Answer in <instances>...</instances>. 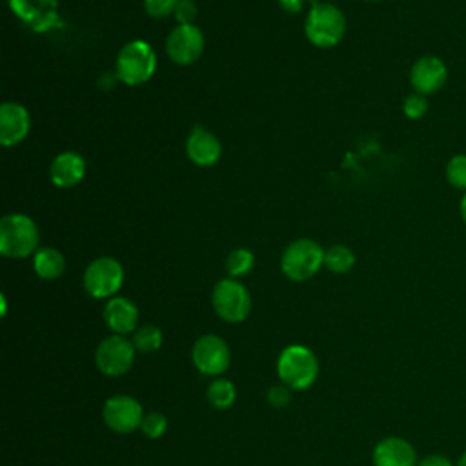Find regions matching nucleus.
Masks as SVG:
<instances>
[{
  "label": "nucleus",
  "mask_w": 466,
  "mask_h": 466,
  "mask_svg": "<svg viewBox=\"0 0 466 466\" xmlns=\"http://www.w3.org/2000/svg\"><path fill=\"white\" fill-rule=\"evenodd\" d=\"M371 2H377V0H371Z\"/></svg>",
  "instance_id": "obj_33"
},
{
  "label": "nucleus",
  "mask_w": 466,
  "mask_h": 466,
  "mask_svg": "<svg viewBox=\"0 0 466 466\" xmlns=\"http://www.w3.org/2000/svg\"><path fill=\"white\" fill-rule=\"evenodd\" d=\"M124 282V269L111 257L95 258L84 273V288L95 299L113 297Z\"/></svg>",
  "instance_id": "obj_8"
},
{
  "label": "nucleus",
  "mask_w": 466,
  "mask_h": 466,
  "mask_svg": "<svg viewBox=\"0 0 466 466\" xmlns=\"http://www.w3.org/2000/svg\"><path fill=\"white\" fill-rule=\"evenodd\" d=\"M160 344H162V331L153 324H146L138 328L133 335V346L140 353H151L158 350Z\"/></svg>",
  "instance_id": "obj_21"
},
{
  "label": "nucleus",
  "mask_w": 466,
  "mask_h": 466,
  "mask_svg": "<svg viewBox=\"0 0 466 466\" xmlns=\"http://www.w3.org/2000/svg\"><path fill=\"white\" fill-rule=\"evenodd\" d=\"M417 466H455V464L441 453H431V455H426Z\"/></svg>",
  "instance_id": "obj_29"
},
{
  "label": "nucleus",
  "mask_w": 466,
  "mask_h": 466,
  "mask_svg": "<svg viewBox=\"0 0 466 466\" xmlns=\"http://www.w3.org/2000/svg\"><path fill=\"white\" fill-rule=\"evenodd\" d=\"M186 151H187V157L197 166L208 167V166H213L218 160L222 147H220L218 138L213 133L197 126V127H193V131L187 137Z\"/></svg>",
  "instance_id": "obj_15"
},
{
  "label": "nucleus",
  "mask_w": 466,
  "mask_h": 466,
  "mask_svg": "<svg viewBox=\"0 0 466 466\" xmlns=\"http://www.w3.org/2000/svg\"><path fill=\"white\" fill-rule=\"evenodd\" d=\"M402 111L408 118L411 120H417V118H422L428 111V100L424 95L420 93H411L404 98L402 102Z\"/></svg>",
  "instance_id": "obj_25"
},
{
  "label": "nucleus",
  "mask_w": 466,
  "mask_h": 466,
  "mask_svg": "<svg viewBox=\"0 0 466 466\" xmlns=\"http://www.w3.org/2000/svg\"><path fill=\"white\" fill-rule=\"evenodd\" d=\"M195 16H197L195 2H193V0H180L178 5H177V9H175V18H177L178 25L191 24Z\"/></svg>",
  "instance_id": "obj_28"
},
{
  "label": "nucleus",
  "mask_w": 466,
  "mask_h": 466,
  "mask_svg": "<svg viewBox=\"0 0 466 466\" xmlns=\"http://www.w3.org/2000/svg\"><path fill=\"white\" fill-rule=\"evenodd\" d=\"M206 397L208 402L217 408V410H228L235 399H237V390L233 386L231 380L228 379H215L209 382L208 390H206Z\"/></svg>",
  "instance_id": "obj_19"
},
{
  "label": "nucleus",
  "mask_w": 466,
  "mask_h": 466,
  "mask_svg": "<svg viewBox=\"0 0 466 466\" xmlns=\"http://www.w3.org/2000/svg\"><path fill=\"white\" fill-rule=\"evenodd\" d=\"M353 264H355V255L346 246L337 244L324 253V266L333 273H346L353 268Z\"/></svg>",
  "instance_id": "obj_20"
},
{
  "label": "nucleus",
  "mask_w": 466,
  "mask_h": 466,
  "mask_svg": "<svg viewBox=\"0 0 466 466\" xmlns=\"http://www.w3.org/2000/svg\"><path fill=\"white\" fill-rule=\"evenodd\" d=\"M104 320L116 335L131 333L138 322L137 306L126 297H113L104 306Z\"/></svg>",
  "instance_id": "obj_16"
},
{
  "label": "nucleus",
  "mask_w": 466,
  "mask_h": 466,
  "mask_svg": "<svg viewBox=\"0 0 466 466\" xmlns=\"http://www.w3.org/2000/svg\"><path fill=\"white\" fill-rule=\"evenodd\" d=\"M455 466H466V451L459 457V461H457V464Z\"/></svg>",
  "instance_id": "obj_32"
},
{
  "label": "nucleus",
  "mask_w": 466,
  "mask_h": 466,
  "mask_svg": "<svg viewBox=\"0 0 466 466\" xmlns=\"http://www.w3.org/2000/svg\"><path fill=\"white\" fill-rule=\"evenodd\" d=\"M446 78H448L446 64L433 55L420 56L411 66V71H410L411 87L415 89V93H420L424 96L437 93L446 84Z\"/></svg>",
  "instance_id": "obj_12"
},
{
  "label": "nucleus",
  "mask_w": 466,
  "mask_h": 466,
  "mask_svg": "<svg viewBox=\"0 0 466 466\" xmlns=\"http://www.w3.org/2000/svg\"><path fill=\"white\" fill-rule=\"evenodd\" d=\"M459 211H461V218H462V220H464V224H466V193H464V197L461 198Z\"/></svg>",
  "instance_id": "obj_31"
},
{
  "label": "nucleus",
  "mask_w": 466,
  "mask_h": 466,
  "mask_svg": "<svg viewBox=\"0 0 466 466\" xmlns=\"http://www.w3.org/2000/svg\"><path fill=\"white\" fill-rule=\"evenodd\" d=\"M279 4L288 13H299L304 5V0H279Z\"/></svg>",
  "instance_id": "obj_30"
},
{
  "label": "nucleus",
  "mask_w": 466,
  "mask_h": 466,
  "mask_svg": "<svg viewBox=\"0 0 466 466\" xmlns=\"http://www.w3.org/2000/svg\"><path fill=\"white\" fill-rule=\"evenodd\" d=\"M417 451L402 437H384L373 448V466H417Z\"/></svg>",
  "instance_id": "obj_13"
},
{
  "label": "nucleus",
  "mask_w": 466,
  "mask_h": 466,
  "mask_svg": "<svg viewBox=\"0 0 466 466\" xmlns=\"http://www.w3.org/2000/svg\"><path fill=\"white\" fill-rule=\"evenodd\" d=\"M36 224L22 213L5 215L0 220V253L9 258H25L38 246Z\"/></svg>",
  "instance_id": "obj_2"
},
{
  "label": "nucleus",
  "mask_w": 466,
  "mask_h": 466,
  "mask_svg": "<svg viewBox=\"0 0 466 466\" xmlns=\"http://www.w3.org/2000/svg\"><path fill=\"white\" fill-rule=\"evenodd\" d=\"M135 351L137 350L133 346V340L116 333L109 335L98 344L95 351L96 368L107 377L124 375L133 366Z\"/></svg>",
  "instance_id": "obj_7"
},
{
  "label": "nucleus",
  "mask_w": 466,
  "mask_h": 466,
  "mask_svg": "<svg viewBox=\"0 0 466 466\" xmlns=\"http://www.w3.org/2000/svg\"><path fill=\"white\" fill-rule=\"evenodd\" d=\"M102 419L106 426L116 433H131L140 428L144 411L137 399L131 395H113L104 402Z\"/></svg>",
  "instance_id": "obj_10"
},
{
  "label": "nucleus",
  "mask_w": 466,
  "mask_h": 466,
  "mask_svg": "<svg viewBox=\"0 0 466 466\" xmlns=\"http://www.w3.org/2000/svg\"><path fill=\"white\" fill-rule=\"evenodd\" d=\"M157 67V56L147 42H127L116 58V76L129 86H138L149 80Z\"/></svg>",
  "instance_id": "obj_4"
},
{
  "label": "nucleus",
  "mask_w": 466,
  "mask_h": 466,
  "mask_svg": "<svg viewBox=\"0 0 466 466\" xmlns=\"http://www.w3.org/2000/svg\"><path fill=\"white\" fill-rule=\"evenodd\" d=\"M191 359H193L195 368L200 373L217 377L229 368L231 351L224 339H220L218 335L208 333V335H202L200 339H197V342L193 344Z\"/></svg>",
  "instance_id": "obj_9"
},
{
  "label": "nucleus",
  "mask_w": 466,
  "mask_h": 466,
  "mask_svg": "<svg viewBox=\"0 0 466 466\" xmlns=\"http://www.w3.org/2000/svg\"><path fill=\"white\" fill-rule=\"evenodd\" d=\"M306 36L317 47H333L346 31L342 11L331 4H315L306 18Z\"/></svg>",
  "instance_id": "obj_3"
},
{
  "label": "nucleus",
  "mask_w": 466,
  "mask_h": 466,
  "mask_svg": "<svg viewBox=\"0 0 466 466\" xmlns=\"http://www.w3.org/2000/svg\"><path fill=\"white\" fill-rule=\"evenodd\" d=\"M215 313L226 322H242L251 309V297L244 284L235 279L217 282L211 295Z\"/></svg>",
  "instance_id": "obj_6"
},
{
  "label": "nucleus",
  "mask_w": 466,
  "mask_h": 466,
  "mask_svg": "<svg viewBox=\"0 0 466 466\" xmlns=\"http://www.w3.org/2000/svg\"><path fill=\"white\" fill-rule=\"evenodd\" d=\"M324 249L311 238H299L291 242L280 258V268L284 275L291 280L311 279L324 264Z\"/></svg>",
  "instance_id": "obj_5"
},
{
  "label": "nucleus",
  "mask_w": 466,
  "mask_h": 466,
  "mask_svg": "<svg viewBox=\"0 0 466 466\" xmlns=\"http://www.w3.org/2000/svg\"><path fill=\"white\" fill-rule=\"evenodd\" d=\"M178 2L180 0H144V7L153 18H164L175 13Z\"/></svg>",
  "instance_id": "obj_26"
},
{
  "label": "nucleus",
  "mask_w": 466,
  "mask_h": 466,
  "mask_svg": "<svg viewBox=\"0 0 466 466\" xmlns=\"http://www.w3.org/2000/svg\"><path fill=\"white\" fill-rule=\"evenodd\" d=\"M35 271L40 279L46 280H53L58 279L64 273L66 268V260L62 257V253L55 248H42L35 253V260H33Z\"/></svg>",
  "instance_id": "obj_18"
},
{
  "label": "nucleus",
  "mask_w": 466,
  "mask_h": 466,
  "mask_svg": "<svg viewBox=\"0 0 466 466\" xmlns=\"http://www.w3.org/2000/svg\"><path fill=\"white\" fill-rule=\"evenodd\" d=\"M140 430L144 431L146 437L149 439H158L166 433L167 430V419L158 413V411H149L144 415L142 419V424H140Z\"/></svg>",
  "instance_id": "obj_24"
},
{
  "label": "nucleus",
  "mask_w": 466,
  "mask_h": 466,
  "mask_svg": "<svg viewBox=\"0 0 466 466\" xmlns=\"http://www.w3.org/2000/svg\"><path fill=\"white\" fill-rule=\"evenodd\" d=\"M291 400V388L286 384H275L268 390V402L273 408H284Z\"/></svg>",
  "instance_id": "obj_27"
},
{
  "label": "nucleus",
  "mask_w": 466,
  "mask_h": 466,
  "mask_svg": "<svg viewBox=\"0 0 466 466\" xmlns=\"http://www.w3.org/2000/svg\"><path fill=\"white\" fill-rule=\"evenodd\" d=\"M277 373L282 384L289 386L291 390H306L319 375V360L309 348L291 344L279 355Z\"/></svg>",
  "instance_id": "obj_1"
},
{
  "label": "nucleus",
  "mask_w": 466,
  "mask_h": 466,
  "mask_svg": "<svg viewBox=\"0 0 466 466\" xmlns=\"http://www.w3.org/2000/svg\"><path fill=\"white\" fill-rule=\"evenodd\" d=\"M446 180L451 187L466 191V155H453L446 164Z\"/></svg>",
  "instance_id": "obj_23"
},
{
  "label": "nucleus",
  "mask_w": 466,
  "mask_h": 466,
  "mask_svg": "<svg viewBox=\"0 0 466 466\" xmlns=\"http://www.w3.org/2000/svg\"><path fill=\"white\" fill-rule=\"evenodd\" d=\"M255 264V258H253V253L249 249H244V248H237L233 249L228 258H226V269L229 273L231 279L235 277H242L246 273L251 271Z\"/></svg>",
  "instance_id": "obj_22"
},
{
  "label": "nucleus",
  "mask_w": 466,
  "mask_h": 466,
  "mask_svg": "<svg viewBox=\"0 0 466 466\" xmlns=\"http://www.w3.org/2000/svg\"><path fill=\"white\" fill-rule=\"evenodd\" d=\"M31 127L29 113L16 102L0 106V142L2 146H15L25 138Z\"/></svg>",
  "instance_id": "obj_14"
},
{
  "label": "nucleus",
  "mask_w": 466,
  "mask_h": 466,
  "mask_svg": "<svg viewBox=\"0 0 466 466\" xmlns=\"http://www.w3.org/2000/svg\"><path fill=\"white\" fill-rule=\"evenodd\" d=\"M84 173H86V160L73 151L60 153L49 167L51 180L58 187H71L78 184L84 178Z\"/></svg>",
  "instance_id": "obj_17"
},
{
  "label": "nucleus",
  "mask_w": 466,
  "mask_h": 466,
  "mask_svg": "<svg viewBox=\"0 0 466 466\" xmlns=\"http://www.w3.org/2000/svg\"><path fill=\"white\" fill-rule=\"evenodd\" d=\"M166 51L175 64L189 66L204 51V35L193 24L177 25L166 40Z\"/></svg>",
  "instance_id": "obj_11"
}]
</instances>
